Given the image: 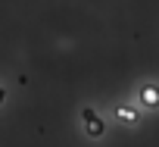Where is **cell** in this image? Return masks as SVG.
I'll list each match as a JSON object with an SVG mask.
<instances>
[{"label": "cell", "mask_w": 159, "mask_h": 147, "mask_svg": "<svg viewBox=\"0 0 159 147\" xmlns=\"http://www.w3.org/2000/svg\"><path fill=\"white\" fill-rule=\"evenodd\" d=\"M143 97H147V103H159V91H156V88H147Z\"/></svg>", "instance_id": "cell-2"}, {"label": "cell", "mask_w": 159, "mask_h": 147, "mask_svg": "<svg viewBox=\"0 0 159 147\" xmlns=\"http://www.w3.org/2000/svg\"><path fill=\"white\" fill-rule=\"evenodd\" d=\"M0 103H3V88H0Z\"/></svg>", "instance_id": "cell-4"}, {"label": "cell", "mask_w": 159, "mask_h": 147, "mask_svg": "<svg viewBox=\"0 0 159 147\" xmlns=\"http://www.w3.org/2000/svg\"><path fill=\"white\" fill-rule=\"evenodd\" d=\"M81 119H84V128H88V135H94V138H100V135H103V122H100V116H97L91 107L81 113Z\"/></svg>", "instance_id": "cell-1"}, {"label": "cell", "mask_w": 159, "mask_h": 147, "mask_svg": "<svg viewBox=\"0 0 159 147\" xmlns=\"http://www.w3.org/2000/svg\"><path fill=\"white\" fill-rule=\"evenodd\" d=\"M119 116H122V122H134V116H131V110H122Z\"/></svg>", "instance_id": "cell-3"}]
</instances>
